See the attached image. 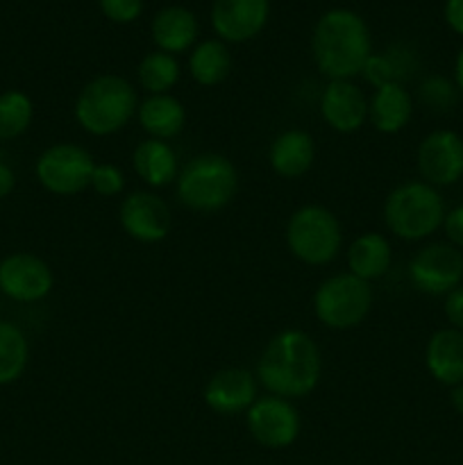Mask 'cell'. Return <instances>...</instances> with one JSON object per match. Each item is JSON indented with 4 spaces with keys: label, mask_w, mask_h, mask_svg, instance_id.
Instances as JSON below:
<instances>
[{
    "label": "cell",
    "mask_w": 463,
    "mask_h": 465,
    "mask_svg": "<svg viewBox=\"0 0 463 465\" xmlns=\"http://www.w3.org/2000/svg\"><path fill=\"white\" fill-rule=\"evenodd\" d=\"M320 348L302 330H284L272 336L254 368L259 386L284 400L311 395L320 384Z\"/></svg>",
    "instance_id": "6da1fadb"
},
{
    "label": "cell",
    "mask_w": 463,
    "mask_h": 465,
    "mask_svg": "<svg viewBox=\"0 0 463 465\" xmlns=\"http://www.w3.org/2000/svg\"><path fill=\"white\" fill-rule=\"evenodd\" d=\"M372 53L370 27L348 7H331L316 21L311 54L318 73L327 80H354Z\"/></svg>",
    "instance_id": "7a4b0ae2"
},
{
    "label": "cell",
    "mask_w": 463,
    "mask_h": 465,
    "mask_svg": "<svg viewBox=\"0 0 463 465\" xmlns=\"http://www.w3.org/2000/svg\"><path fill=\"white\" fill-rule=\"evenodd\" d=\"M139 109L134 84L116 73L95 75L86 82L75 98L73 116L91 136H112L121 132Z\"/></svg>",
    "instance_id": "3957f363"
},
{
    "label": "cell",
    "mask_w": 463,
    "mask_h": 465,
    "mask_svg": "<svg viewBox=\"0 0 463 465\" xmlns=\"http://www.w3.org/2000/svg\"><path fill=\"white\" fill-rule=\"evenodd\" d=\"M445 200L436 186L422 180H407L384 200V225L395 239L418 243L443 227Z\"/></svg>",
    "instance_id": "277c9868"
},
{
    "label": "cell",
    "mask_w": 463,
    "mask_h": 465,
    "mask_svg": "<svg viewBox=\"0 0 463 465\" xmlns=\"http://www.w3.org/2000/svg\"><path fill=\"white\" fill-rule=\"evenodd\" d=\"M239 191L236 166L218 153H202L180 168L175 180V195L180 204L198 213H213L225 209Z\"/></svg>",
    "instance_id": "5b68a950"
},
{
    "label": "cell",
    "mask_w": 463,
    "mask_h": 465,
    "mask_svg": "<svg viewBox=\"0 0 463 465\" xmlns=\"http://www.w3.org/2000/svg\"><path fill=\"white\" fill-rule=\"evenodd\" d=\"M289 252L307 266H327L343 245L339 216L322 204H304L289 216L284 230Z\"/></svg>",
    "instance_id": "8992f818"
},
{
    "label": "cell",
    "mask_w": 463,
    "mask_h": 465,
    "mask_svg": "<svg viewBox=\"0 0 463 465\" xmlns=\"http://www.w3.org/2000/svg\"><path fill=\"white\" fill-rule=\"evenodd\" d=\"M375 302V289L370 282L354 277L352 272H339L318 284L313 291V316L322 327L334 331H348L361 325Z\"/></svg>",
    "instance_id": "52a82bcc"
},
{
    "label": "cell",
    "mask_w": 463,
    "mask_h": 465,
    "mask_svg": "<svg viewBox=\"0 0 463 465\" xmlns=\"http://www.w3.org/2000/svg\"><path fill=\"white\" fill-rule=\"evenodd\" d=\"M94 154L77 143H54L36 159V180L53 195H77L89 189Z\"/></svg>",
    "instance_id": "ba28073f"
},
{
    "label": "cell",
    "mask_w": 463,
    "mask_h": 465,
    "mask_svg": "<svg viewBox=\"0 0 463 465\" xmlns=\"http://www.w3.org/2000/svg\"><path fill=\"white\" fill-rule=\"evenodd\" d=\"M245 427L261 448L286 450L300 439L302 418L291 400L266 393L245 411Z\"/></svg>",
    "instance_id": "9c48e42d"
},
{
    "label": "cell",
    "mask_w": 463,
    "mask_h": 465,
    "mask_svg": "<svg viewBox=\"0 0 463 465\" xmlns=\"http://www.w3.org/2000/svg\"><path fill=\"white\" fill-rule=\"evenodd\" d=\"M409 280L420 293L440 298L463 284V252L449 243H427L409 262Z\"/></svg>",
    "instance_id": "30bf717a"
},
{
    "label": "cell",
    "mask_w": 463,
    "mask_h": 465,
    "mask_svg": "<svg viewBox=\"0 0 463 465\" xmlns=\"http://www.w3.org/2000/svg\"><path fill=\"white\" fill-rule=\"evenodd\" d=\"M422 182L443 189L463 180V136L454 130H434L416 150Z\"/></svg>",
    "instance_id": "8fae6325"
},
{
    "label": "cell",
    "mask_w": 463,
    "mask_h": 465,
    "mask_svg": "<svg viewBox=\"0 0 463 465\" xmlns=\"http://www.w3.org/2000/svg\"><path fill=\"white\" fill-rule=\"evenodd\" d=\"M118 223L132 241L143 245L162 243L172 227V216L163 198L153 191H132L118 209Z\"/></svg>",
    "instance_id": "7c38bea8"
},
{
    "label": "cell",
    "mask_w": 463,
    "mask_h": 465,
    "mask_svg": "<svg viewBox=\"0 0 463 465\" xmlns=\"http://www.w3.org/2000/svg\"><path fill=\"white\" fill-rule=\"evenodd\" d=\"M271 18V0H213L212 27L216 39L248 44L257 39Z\"/></svg>",
    "instance_id": "4fadbf2b"
},
{
    "label": "cell",
    "mask_w": 463,
    "mask_h": 465,
    "mask_svg": "<svg viewBox=\"0 0 463 465\" xmlns=\"http://www.w3.org/2000/svg\"><path fill=\"white\" fill-rule=\"evenodd\" d=\"M54 286L53 271L41 257L14 252L0 262V291L16 302H39Z\"/></svg>",
    "instance_id": "5bb4252c"
},
{
    "label": "cell",
    "mask_w": 463,
    "mask_h": 465,
    "mask_svg": "<svg viewBox=\"0 0 463 465\" xmlns=\"http://www.w3.org/2000/svg\"><path fill=\"white\" fill-rule=\"evenodd\" d=\"M257 389L259 381L250 371L222 368L204 384V407L218 416H239L257 402Z\"/></svg>",
    "instance_id": "9a60e30c"
},
{
    "label": "cell",
    "mask_w": 463,
    "mask_h": 465,
    "mask_svg": "<svg viewBox=\"0 0 463 465\" xmlns=\"http://www.w3.org/2000/svg\"><path fill=\"white\" fill-rule=\"evenodd\" d=\"M320 116L330 130L354 134L368 121V98L352 80H330L320 95Z\"/></svg>",
    "instance_id": "2e32d148"
},
{
    "label": "cell",
    "mask_w": 463,
    "mask_h": 465,
    "mask_svg": "<svg viewBox=\"0 0 463 465\" xmlns=\"http://www.w3.org/2000/svg\"><path fill=\"white\" fill-rule=\"evenodd\" d=\"M316 162V141L309 132L291 127L280 132L268 145V166L277 177L298 180L311 171Z\"/></svg>",
    "instance_id": "e0dca14e"
},
{
    "label": "cell",
    "mask_w": 463,
    "mask_h": 465,
    "mask_svg": "<svg viewBox=\"0 0 463 465\" xmlns=\"http://www.w3.org/2000/svg\"><path fill=\"white\" fill-rule=\"evenodd\" d=\"M198 18L189 7H182V5L162 7L150 23V39L154 48L175 54V57L182 53H191V48L198 44Z\"/></svg>",
    "instance_id": "ac0fdd59"
},
{
    "label": "cell",
    "mask_w": 463,
    "mask_h": 465,
    "mask_svg": "<svg viewBox=\"0 0 463 465\" xmlns=\"http://www.w3.org/2000/svg\"><path fill=\"white\" fill-rule=\"evenodd\" d=\"M425 368L431 380L454 389L463 381V331L443 327L425 345Z\"/></svg>",
    "instance_id": "d6986e66"
},
{
    "label": "cell",
    "mask_w": 463,
    "mask_h": 465,
    "mask_svg": "<svg viewBox=\"0 0 463 465\" xmlns=\"http://www.w3.org/2000/svg\"><path fill=\"white\" fill-rule=\"evenodd\" d=\"M413 118V95L399 82L379 86L368 98V121L379 134H399Z\"/></svg>",
    "instance_id": "ffe728a7"
},
{
    "label": "cell",
    "mask_w": 463,
    "mask_h": 465,
    "mask_svg": "<svg viewBox=\"0 0 463 465\" xmlns=\"http://www.w3.org/2000/svg\"><path fill=\"white\" fill-rule=\"evenodd\" d=\"M132 168L150 189H166L180 175V159L168 141L143 139L132 153Z\"/></svg>",
    "instance_id": "44dd1931"
},
{
    "label": "cell",
    "mask_w": 463,
    "mask_h": 465,
    "mask_svg": "<svg viewBox=\"0 0 463 465\" xmlns=\"http://www.w3.org/2000/svg\"><path fill=\"white\" fill-rule=\"evenodd\" d=\"M136 121L148 139L171 141L182 134L186 125V109L175 95H145L136 109Z\"/></svg>",
    "instance_id": "7402d4cb"
},
{
    "label": "cell",
    "mask_w": 463,
    "mask_h": 465,
    "mask_svg": "<svg viewBox=\"0 0 463 465\" xmlns=\"http://www.w3.org/2000/svg\"><path fill=\"white\" fill-rule=\"evenodd\" d=\"M345 262H348V272L372 284L390 271L393 248H390V241L379 232H363L350 243Z\"/></svg>",
    "instance_id": "603a6c76"
},
{
    "label": "cell",
    "mask_w": 463,
    "mask_h": 465,
    "mask_svg": "<svg viewBox=\"0 0 463 465\" xmlns=\"http://www.w3.org/2000/svg\"><path fill=\"white\" fill-rule=\"evenodd\" d=\"M234 59H232L230 45L221 39H204L191 48L189 62V75L195 84L200 86H218L230 77Z\"/></svg>",
    "instance_id": "cb8c5ba5"
},
{
    "label": "cell",
    "mask_w": 463,
    "mask_h": 465,
    "mask_svg": "<svg viewBox=\"0 0 463 465\" xmlns=\"http://www.w3.org/2000/svg\"><path fill=\"white\" fill-rule=\"evenodd\" d=\"M411 73H416V54L411 50L402 48V45H393L386 53H370L361 68V75L372 89L390 84V82H399L404 84Z\"/></svg>",
    "instance_id": "d4e9b609"
},
{
    "label": "cell",
    "mask_w": 463,
    "mask_h": 465,
    "mask_svg": "<svg viewBox=\"0 0 463 465\" xmlns=\"http://www.w3.org/2000/svg\"><path fill=\"white\" fill-rule=\"evenodd\" d=\"M136 77H139L141 89L148 95L171 94L177 82H180L182 66L175 54L153 50L136 66Z\"/></svg>",
    "instance_id": "484cf974"
},
{
    "label": "cell",
    "mask_w": 463,
    "mask_h": 465,
    "mask_svg": "<svg viewBox=\"0 0 463 465\" xmlns=\"http://www.w3.org/2000/svg\"><path fill=\"white\" fill-rule=\"evenodd\" d=\"M30 361V343L21 327L0 321V386L21 380Z\"/></svg>",
    "instance_id": "4316f807"
},
{
    "label": "cell",
    "mask_w": 463,
    "mask_h": 465,
    "mask_svg": "<svg viewBox=\"0 0 463 465\" xmlns=\"http://www.w3.org/2000/svg\"><path fill=\"white\" fill-rule=\"evenodd\" d=\"M34 118V104L23 91H5L0 94V141L21 136Z\"/></svg>",
    "instance_id": "83f0119b"
},
{
    "label": "cell",
    "mask_w": 463,
    "mask_h": 465,
    "mask_svg": "<svg viewBox=\"0 0 463 465\" xmlns=\"http://www.w3.org/2000/svg\"><path fill=\"white\" fill-rule=\"evenodd\" d=\"M458 89L454 84V80H448L443 75H429L422 80L420 89H418V98L425 104L429 112L445 114L457 104L458 100Z\"/></svg>",
    "instance_id": "f1b7e54d"
},
{
    "label": "cell",
    "mask_w": 463,
    "mask_h": 465,
    "mask_svg": "<svg viewBox=\"0 0 463 465\" xmlns=\"http://www.w3.org/2000/svg\"><path fill=\"white\" fill-rule=\"evenodd\" d=\"M89 189L98 193L100 198H116L125 189V173L116 163H95Z\"/></svg>",
    "instance_id": "f546056e"
},
{
    "label": "cell",
    "mask_w": 463,
    "mask_h": 465,
    "mask_svg": "<svg viewBox=\"0 0 463 465\" xmlns=\"http://www.w3.org/2000/svg\"><path fill=\"white\" fill-rule=\"evenodd\" d=\"M98 7L107 21L130 25L143 14V0H98Z\"/></svg>",
    "instance_id": "4dcf8cb0"
},
{
    "label": "cell",
    "mask_w": 463,
    "mask_h": 465,
    "mask_svg": "<svg viewBox=\"0 0 463 465\" xmlns=\"http://www.w3.org/2000/svg\"><path fill=\"white\" fill-rule=\"evenodd\" d=\"M440 230L445 232V239H448L449 245H454L457 250L463 252V204H457V207L448 209L445 213V221Z\"/></svg>",
    "instance_id": "1f68e13d"
},
{
    "label": "cell",
    "mask_w": 463,
    "mask_h": 465,
    "mask_svg": "<svg viewBox=\"0 0 463 465\" xmlns=\"http://www.w3.org/2000/svg\"><path fill=\"white\" fill-rule=\"evenodd\" d=\"M443 313L452 330L463 331V284L449 291L443 300Z\"/></svg>",
    "instance_id": "d6a6232c"
},
{
    "label": "cell",
    "mask_w": 463,
    "mask_h": 465,
    "mask_svg": "<svg viewBox=\"0 0 463 465\" xmlns=\"http://www.w3.org/2000/svg\"><path fill=\"white\" fill-rule=\"evenodd\" d=\"M443 18L454 35L463 36V0H445Z\"/></svg>",
    "instance_id": "836d02e7"
},
{
    "label": "cell",
    "mask_w": 463,
    "mask_h": 465,
    "mask_svg": "<svg viewBox=\"0 0 463 465\" xmlns=\"http://www.w3.org/2000/svg\"><path fill=\"white\" fill-rule=\"evenodd\" d=\"M14 184H16V177H14V171L7 166V163L0 162V200L7 198L14 191Z\"/></svg>",
    "instance_id": "e575fe53"
},
{
    "label": "cell",
    "mask_w": 463,
    "mask_h": 465,
    "mask_svg": "<svg viewBox=\"0 0 463 465\" xmlns=\"http://www.w3.org/2000/svg\"><path fill=\"white\" fill-rule=\"evenodd\" d=\"M449 404H452L454 411L463 418V381L449 391Z\"/></svg>",
    "instance_id": "d590c367"
},
{
    "label": "cell",
    "mask_w": 463,
    "mask_h": 465,
    "mask_svg": "<svg viewBox=\"0 0 463 465\" xmlns=\"http://www.w3.org/2000/svg\"><path fill=\"white\" fill-rule=\"evenodd\" d=\"M454 84H457L458 94L463 95V45L457 53V59H454Z\"/></svg>",
    "instance_id": "8d00e7d4"
}]
</instances>
